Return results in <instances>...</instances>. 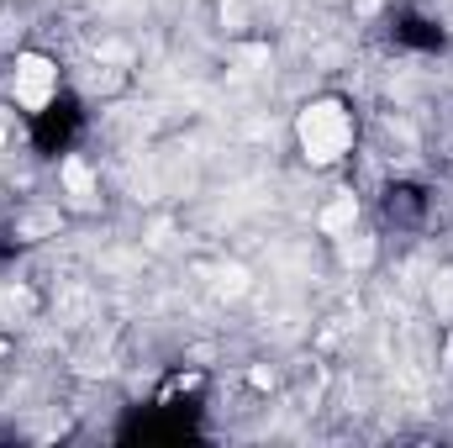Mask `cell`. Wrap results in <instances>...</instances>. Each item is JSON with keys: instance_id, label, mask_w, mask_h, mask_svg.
<instances>
[{"instance_id": "obj_1", "label": "cell", "mask_w": 453, "mask_h": 448, "mask_svg": "<svg viewBox=\"0 0 453 448\" xmlns=\"http://www.w3.org/2000/svg\"><path fill=\"white\" fill-rule=\"evenodd\" d=\"M296 137H301V148H306L311 164L333 169V164H342V158L353 153L358 127H353V112H348L342 101H311V106L301 112V121H296Z\"/></svg>"}, {"instance_id": "obj_2", "label": "cell", "mask_w": 453, "mask_h": 448, "mask_svg": "<svg viewBox=\"0 0 453 448\" xmlns=\"http://www.w3.org/2000/svg\"><path fill=\"white\" fill-rule=\"evenodd\" d=\"M58 96V64L48 53H16L11 64V101L27 116H42Z\"/></svg>"}]
</instances>
